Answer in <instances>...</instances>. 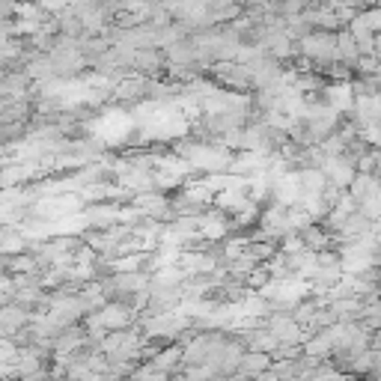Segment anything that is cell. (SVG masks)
<instances>
[{"instance_id":"obj_6","label":"cell","mask_w":381,"mask_h":381,"mask_svg":"<svg viewBox=\"0 0 381 381\" xmlns=\"http://www.w3.org/2000/svg\"><path fill=\"white\" fill-rule=\"evenodd\" d=\"M286 381H301V378H286Z\"/></svg>"},{"instance_id":"obj_3","label":"cell","mask_w":381,"mask_h":381,"mask_svg":"<svg viewBox=\"0 0 381 381\" xmlns=\"http://www.w3.org/2000/svg\"><path fill=\"white\" fill-rule=\"evenodd\" d=\"M247 346H250V351H259V355H268V351H274L280 343L271 336V331H253V334L247 336Z\"/></svg>"},{"instance_id":"obj_4","label":"cell","mask_w":381,"mask_h":381,"mask_svg":"<svg viewBox=\"0 0 381 381\" xmlns=\"http://www.w3.org/2000/svg\"><path fill=\"white\" fill-rule=\"evenodd\" d=\"M182 355H185V351H182L179 346H173V348L161 351V355L152 361V366H155V370H161V373H170V370H173V366H176L179 361H185V358H182Z\"/></svg>"},{"instance_id":"obj_5","label":"cell","mask_w":381,"mask_h":381,"mask_svg":"<svg viewBox=\"0 0 381 381\" xmlns=\"http://www.w3.org/2000/svg\"><path fill=\"white\" fill-rule=\"evenodd\" d=\"M0 322H4L6 331H12L16 324L24 322V313H18V307H6V313H0Z\"/></svg>"},{"instance_id":"obj_1","label":"cell","mask_w":381,"mask_h":381,"mask_svg":"<svg viewBox=\"0 0 381 381\" xmlns=\"http://www.w3.org/2000/svg\"><path fill=\"white\" fill-rule=\"evenodd\" d=\"M129 319H131V313L125 307H105L102 313H98V324L102 328H107V331H119V328H125L129 324Z\"/></svg>"},{"instance_id":"obj_2","label":"cell","mask_w":381,"mask_h":381,"mask_svg":"<svg viewBox=\"0 0 381 381\" xmlns=\"http://www.w3.org/2000/svg\"><path fill=\"white\" fill-rule=\"evenodd\" d=\"M265 370H271V358L268 355H259V351H247V355L242 358V363H238V373L242 375H262Z\"/></svg>"}]
</instances>
